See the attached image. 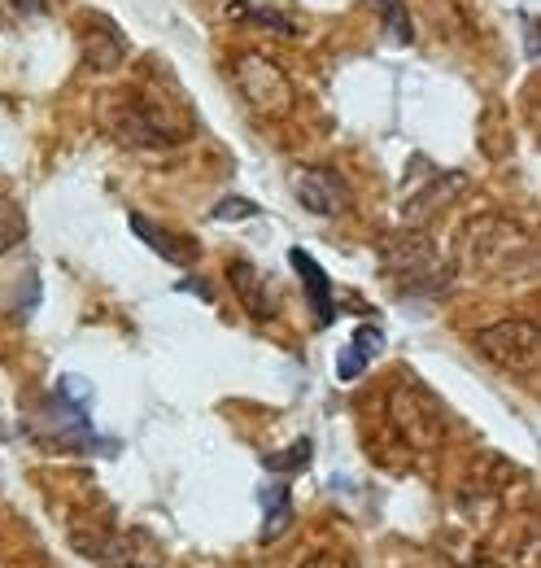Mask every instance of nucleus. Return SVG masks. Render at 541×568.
<instances>
[{
	"label": "nucleus",
	"mask_w": 541,
	"mask_h": 568,
	"mask_svg": "<svg viewBox=\"0 0 541 568\" xmlns=\"http://www.w3.org/2000/svg\"><path fill=\"white\" fill-rule=\"evenodd\" d=\"M254 214H263L254 202H245V197H223L214 211H210V219H223V223H232V219H254Z\"/></svg>",
	"instance_id": "14"
},
{
	"label": "nucleus",
	"mask_w": 541,
	"mask_h": 568,
	"mask_svg": "<svg viewBox=\"0 0 541 568\" xmlns=\"http://www.w3.org/2000/svg\"><path fill=\"white\" fill-rule=\"evenodd\" d=\"M524 36H529V58H538V27H533V18H524Z\"/></svg>",
	"instance_id": "16"
},
{
	"label": "nucleus",
	"mask_w": 541,
	"mask_h": 568,
	"mask_svg": "<svg viewBox=\"0 0 541 568\" xmlns=\"http://www.w3.org/2000/svg\"><path fill=\"white\" fill-rule=\"evenodd\" d=\"M132 232L157 254V258H166V263H175V267H188L193 263V241H180L175 232H166V227H157V223H149L144 214H132Z\"/></svg>",
	"instance_id": "7"
},
{
	"label": "nucleus",
	"mask_w": 541,
	"mask_h": 568,
	"mask_svg": "<svg viewBox=\"0 0 541 568\" xmlns=\"http://www.w3.org/2000/svg\"><path fill=\"white\" fill-rule=\"evenodd\" d=\"M310 464V442L302 437L293 450H279V455H263V468L267 473H302Z\"/></svg>",
	"instance_id": "12"
},
{
	"label": "nucleus",
	"mask_w": 541,
	"mask_h": 568,
	"mask_svg": "<svg viewBox=\"0 0 541 568\" xmlns=\"http://www.w3.org/2000/svg\"><path fill=\"white\" fill-rule=\"evenodd\" d=\"M385 351V333L376 328V324H363L354 337H349V346L340 351L337 358V376L340 381H358L363 372H367V363Z\"/></svg>",
	"instance_id": "8"
},
{
	"label": "nucleus",
	"mask_w": 541,
	"mask_h": 568,
	"mask_svg": "<svg viewBox=\"0 0 541 568\" xmlns=\"http://www.w3.org/2000/svg\"><path fill=\"white\" fill-rule=\"evenodd\" d=\"M114 132H119V141L127 144H140V149H162V144H175L184 132L180 128H162V119L149 110V105H119V123H114Z\"/></svg>",
	"instance_id": "4"
},
{
	"label": "nucleus",
	"mask_w": 541,
	"mask_h": 568,
	"mask_svg": "<svg viewBox=\"0 0 541 568\" xmlns=\"http://www.w3.org/2000/svg\"><path fill=\"white\" fill-rule=\"evenodd\" d=\"M232 288L241 293V302H245V311L254 315V320H270L275 315V302H270L267 284H263V276L249 267V263H232Z\"/></svg>",
	"instance_id": "10"
},
{
	"label": "nucleus",
	"mask_w": 541,
	"mask_h": 568,
	"mask_svg": "<svg viewBox=\"0 0 541 568\" xmlns=\"http://www.w3.org/2000/svg\"><path fill=\"white\" fill-rule=\"evenodd\" d=\"M476 351L489 358L493 367H507L516 376H533L538 372V328L529 320H502L489 324L472 337Z\"/></svg>",
	"instance_id": "1"
},
{
	"label": "nucleus",
	"mask_w": 541,
	"mask_h": 568,
	"mask_svg": "<svg viewBox=\"0 0 541 568\" xmlns=\"http://www.w3.org/2000/svg\"><path fill=\"white\" fill-rule=\"evenodd\" d=\"M22 236H27L22 211H18L13 202H4V197H0V254H4V250H13Z\"/></svg>",
	"instance_id": "13"
},
{
	"label": "nucleus",
	"mask_w": 541,
	"mask_h": 568,
	"mask_svg": "<svg viewBox=\"0 0 541 568\" xmlns=\"http://www.w3.org/2000/svg\"><path fill=\"white\" fill-rule=\"evenodd\" d=\"M123 53H127L123 31H119L110 18H92V27L83 31V58H88L96 71H110V67L123 62Z\"/></svg>",
	"instance_id": "6"
},
{
	"label": "nucleus",
	"mask_w": 541,
	"mask_h": 568,
	"mask_svg": "<svg viewBox=\"0 0 541 568\" xmlns=\"http://www.w3.org/2000/svg\"><path fill=\"white\" fill-rule=\"evenodd\" d=\"M236 83H241V92H245V101L258 110V114H279V110H288V79L284 71L267 62V58H241L236 62Z\"/></svg>",
	"instance_id": "2"
},
{
	"label": "nucleus",
	"mask_w": 541,
	"mask_h": 568,
	"mask_svg": "<svg viewBox=\"0 0 541 568\" xmlns=\"http://www.w3.org/2000/svg\"><path fill=\"white\" fill-rule=\"evenodd\" d=\"M254 18H258V22H263V27H275V31H284V36H293V31H297V27H293V22H288V18H279V13H275V9H258V13H254Z\"/></svg>",
	"instance_id": "15"
},
{
	"label": "nucleus",
	"mask_w": 541,
	"mask_h": 568,
	"mask_svg": "<svg viewBox=\"0 0 541 568\" xmlns=\"http://www.w3.org/2000/svg\"><path fill=\"white\" fill-rule=\"evenodd\" d=\"M258 503H263V511H267V520H263V542H275L288 525H293V490L284 486V481H267L263 490H258Z\"/></svg>",
	"instance_id": "9"
},
{
	"label": "nucleus",
	"mask_w": 541,
	"mask_h": 568,
	"mask_svg": "<svg viewBox=\"0 0 541 568\" xmlns=\"http://www.w3.org/2000/svg\"><path fill=\"white\" fill-rule=\"evenodd\" d=\"M288 263H293V272H297L302 284H306V297H310L315 324H319V328H328V324L337 320V302H333V281H328V272H324L306 250H288Z\"/></svg>",
	"instance_id": "5"
},
{
	"label": "nucleus",
	"mask_w": 541,
	"mask_h": 568,
	"mask_svg": "<svg viewBox=\"0 0 541 568\" xmlns=\"http://www.w3.org/2000/svg\"><path fill=\"white\" fill-rule=\"evenodd\" d=\"M371 4L380 9V22L389 27V36H394V40H402V44L415 40V27H410V13H406L402 0H371Z\"/></svg>",
	"instance_id": "11"
},
{
	"label": "nucleus",
	"mask_w": 541,
	"mask_h": 568,
	"mask_svg": "<svg viewBox=\"0 0 541 568\" xmlns=\"http://www.w3.org/2000/svg\"><path fill=\"white\" fill-rule=\"evenodd\" d=\"M13 4H22V9L31 13V18H40V13H49V4H44V0H13Z\"/></svg>",
	"instance_id": "17"
},
{
	"label": "nucleus",
	"mask_w": 541,
	"mask_h": 568,
	"mask_svg": "<svg viewBox=\"0 0 541 568\" xmlns=\"http://www.w3.org/2000/svg\"><path fill=\"white\" fill-rule=\"evenodd\" d=\"M293 189H297V202L310 214L333 219V214L349 211V184L340 180L337 171H328V166H306V171H297Z\"/></svg>",
	"instance_id": "3"
}]
</instances>
